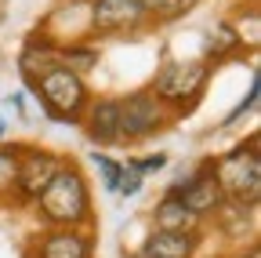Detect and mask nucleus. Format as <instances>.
Segmentation results:
<instances>
[{"label": "nucleus", "instance_id": "412c9836", "mask_svg": "<svg viewBox=\"0 0 261 258\" xmlns=\"http://www.w3.org/2000/svg\"><path fill=\"white\" fill-rule=\"evenodd\" d=\"M135 164H138V171H142V175H156V171H163V168H167V153L142 156V160H135Z\"/></svg>", "mask_w": 261, "mask_h": 258}, {"label": "nucleus", "instance_id": "9b49d317", "mask_svg": "<svg viewBox=\"0 0 261 258\" xmlns=\"http://www.w3.org/2000/svg\"><path fill=\"white\" fill-rule=\"evenodd\" d=\"M152 229H160V233H196L200 229V218L181 204V197L163 193L152 207Z\"/></svg>", "mask_w": 261, "mask_h": 258}, {"label": "nucleus", "instance_id": "aec40b11", "mask_svg": "<svg viewBox=\"0 0 261 258\" xmlns=\"http://www.w3.org/2000/svg\"><path fill=\"white\" fill-rule=\"evenodd\" d=\"M257 95H261V80L254 77V80H250V91H247V99H243V102H240V106H236L232 113H228V116H225V124H236L240 116H247V113H250V109L257 106Z\"/></svg>", "mask_w": 261, "mask_h": 258}, {"label": "nucleus", "instance_id": "2eb2a0df", "mask_svg": "<svg viewBox=\"0 0 261 258\" xmlns=\"http://www.w3.org/2000/svg\"><path fill=\"white\" fill-rule=\"evenodd\" d=\"M138 4L145 8V18H149V26L156 22V26H167V22H178V18H185L200 0H138Z\"/></svg>", "mask_w": 261, "mask_h": 258}, {"label": "nucleus", "instance_id": "5701e85b", "mask_svg": "<svg viewBox=\"0 0 261 258\" xmlns=\"http://www.w3.org/2000/svg\"><path fill=\"white\" fill-rule=\"evenodd\" d=\"M0 142H4V120H0Z\"/></svg>", "mask_w": 261, "mask_h": 258}, {"label": "nucleus", "instance_id": "f8f14e48", "mask_svg": "<svg viewBox=\"0 0 261 258\" xmlns=\"http://www.w3.org/2000/svg\"><path fill=\"white\" fill-rule=\"evenodd\" d=\"M200 247V229L196 233H160L152 229L142 244V258H192Z\"/></svg>", "mask_w": 261, "mask_h": 258}, {"label": "nucleus", "instance_id": "dca6fc26", "mask_svg": "<svg viewBox=\"0 0 261 258\" xmlns=\"http://www.w3.org/2000/svg\"><path fill=\"white\" fill-rule=\"evenodd\" d=\"M98 58H102V51L91 48V44H69V48H58V62L62 66H69L73 73H91L98 66Z\"/></svg>", "mask_w": 261, "mask_h": 258}, {"label": "nucleus", "instance_id": "4be33fe9", "mask_svg": "<svg viewBox=\"0 0 261 258\" xmlns=\"http://www.w3.org/2000/svg\"><path fill=\"white\" fill-rule=\"evenodd\" d=\"M240 258H261V254H257V247H250V251H247V254H240Z\"/></svg>", "mask_w": 261, "mask_h": 258}, {"label": "nucleus", "instance_id": "f03ea898", "mask_svg": "<svg viewBox=\"0 0 261 258\" xmlns=\"http://www.w3.org/2000/svg\"><path fill=\"white\" fill-rule=\"evenodd\" d=\"M257 149H261V138L250 135L243 146L211 160V171H214V182L221 189L225 204L257 207V200H261V153Z\"/></svg>", "mask_w": 261, "mask_h": 258}, {"label": "nucleus", "instance_id": "4468645a", "mask_svg": "<svg viewBox=\"0 0 261 258\" xmlns=\"http://www.w3.org/2000/svg\"><path fill=\"white\" fill-rule=\"evenodd\" d=\"M240 48H243L240 29L232 22H214V29L207 33V58L203 62H225V58H232Z\"/></svg>", "mask_w": 261, "mask_h": 258}, {"label": "nucleus", "instance_id": "9d476101", "mask_svg": "<svg viewBox=\"0 0 261 258\" xmlns=\"http://www.w3.org/2000/svg\"><path fill=\"white\" fill-rule=\"evenodd\" d=\"M91 237L84 229H51L37 244V258H91Z\"/></svg>", "mask_w": 261, "mask_h": 258}, {"label": "nucleus", "instance_id": "f3484780", "mask_svg": "<svg viewBox=\"0 0 261 258\" xmlns=\"http://www.w3.org/2000/svg\"><path fill=\"white\" fill-rule=\"evenodd\" d=\"M15 178H18V146L0 142V200L15 193Z\"/></svg>", "mask_w": 261, "mask_h": 258}, {"label": "nucleus", "instance_id": "39448f33", "mask_svg": "<svg viewBox=\"0 0 261 258\" xmlns=\"http://www.w3.org/2000/svg\"><path fill=\"white\" fill-rule=\"evenodd\" d=\"M116 102H120V146L145 142V138H152L160 131H167V127L178 120L171 113V106L152 95V87H138V91L123 95Z\"/></svg>", "mask_w": 261, "mask_h": 258}, {"label": "nucleus", "instance_id": "20e7f679", "mask_svg": "<svg viewBox=\"0 0 261 258\" xmlns=\"http://www.w3.org/2000/svg\"><path fill=\"white\" fill-rule=\"evenodd\" d=\"M211 84V62H163L152 77V95L171 106L174 116H185L196 109Z\"/></svg>", "mask_w": 261, "mask_h": 258}, {"label": "nucleus", "instance_id": "423d86ee", "mask_svg": "<svg viewBox=\"0 0 261 258\" xmlns=\"http://www.w3.org/2000/svg\"><path fill=\"white\" fill-rule=\"evenodd\" d=\"M62 168V156L44 149V146H25L18 149V178H15V197L22 204H33L47 189L55 171Z\"/></svg>", "mask_w": 261, "mask_h": 258}, {"label": "nucleus", "instance_id": "7ed1b4c3", "mask_svg": "<svg viewBox=\"0 0 261 258\" xmlns=\"http://www.w3.org/2000/svg\"><path fill=\"white\" fill-rule=\"evenodd\" d=\"M29 87L37 91V99L44 102V113L58 124H80L87 102H91V91L87 80L80 73H73L69 66H51L47 73H40L37 80H29Z\"/></svg>", "mask_w": 261, "mask_h": 258}, {"label": "nucleus", "instance_id": "0eeeda50", "mask_svg": "<svg viewBox=\"0 0 261 258\" xmlns=\"http://www.w3.org/2000/svg\"><path fill=\"white\" fill-rule=\"evenodd\" d=\"M145 8L138 0H91V33L98 37H120L145 29Z\"/></svg>", "mask_w": 261, "mask_h": 258}, {"label": "nucleus", "instance_id": "f257e3e1", "mask_svg": "<svg viewBox=\"0 0 261 258\" xmlns=\"http://www.w3.org/2000/svg\"><path fill=\"white\" fill-rule=\"evenodd\" d=\"M37 215L51 229H84L91 218V185L73 160H62V168L47 182V189L33 200Z\"/></svg>", "mask_w": 261, "mask_h": 258}, {"label": "nucleus", "instance_id": "ddd939ff", "mask_svg": "<svg viewBox=\"0 0 261 258\" xmlns=\"http://www.w3.org/2000/svg\"><path fill=\"white\" fill-rule=\"evenodd\" d=\"M51 66H58V44H51V40H40V44L29 40L22 48V55H18V69H22L25 84L37 80L40 73H47Z\"/></svg>", "mask_w": 261, "mask_h": 258}, {"label": "nucleus", "instance_id": "a211bd4d", "mask_svg": "<svg viewBox=\"0 0 261 258\" xmlns=\"http://www.w3.org/2000/svg\"><path fill=\"white\" fill-rule=\"evenodd\" d=\"M142 182H145V175L138 171V164L135 160H127V164H120V175H116V197H135V193L142 189Z\"/></svg>", "mask_w": 261, "mask_h": 258}, {"label": "nucleus", "instance_id": "6ab92c4d", "mask_svg": "<svg viewBox=\"0 0 261 258\" xmlns=\"http://www.w3.org/2000/svg\"><path fill=\"white\" fill-rule=\"evenodd\" d=\"M91 160L98 164V175H102V182H106V193H113L116 189V175H120V160H113V156H106L102 149L94 146V153H91Z\"/></svg>", "mask_w": 261, "mask_h": 258}, {"label": "nucleus", "instance_id": "6e6552de", "mask_svg": "<svg viewBox=\"0 0 261 258\" xmlns=\"http://www.w3.org/2000/svg\"><path fill=\"white\" fill-rule=\"evenodd\" d=\"M167 193H174V197H181V204L196 215V218H207V215H218V207L225 204L221 189L214 182V171H211V160H203L196 171L181 175Z\"/></svg>", "mask_w": 261, "mask_h": 258}, {"label": "nucleus", "instance_id": "1a4fd4ad", "mask_svg": "<svg viewBox=\"0 0 261 258\" xmlns=\"http://www.w3.org/2000/svg\"><path fill=\"white\" fill-rule=\"evenodd\" d=\"M80 127L91 138V146H120V102L116 99L87 102V109L80 116Z\"/></svg>", "mask_w": 261, "mask_h": 258}]
</instances>
